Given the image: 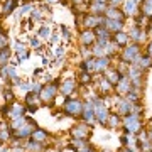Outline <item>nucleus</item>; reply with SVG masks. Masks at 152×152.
Masks as SVG:
<instances>
[{
  "mask_svg": "<svg viewBox=\"0 0 152 152\" xmlns=\"http://www.w3.org/2000/svg\"><path fill=\"white\" fill-rule=\"evenodd\" d=\"M125 130L129 132V134H137V132L140 130V120H139V115H130L125 118Z\"/></svg>",
  "mask_w": 152,
  "mask_h": 152,
  "instance_id": "1",
  "label": "nucleus"
},
{
  "mask_svg": "<svg viewBox=\"0 0 152 152\" xmlns=\"http://www.w3.org/2000/svg\"><path fill=\"white\" fill-rule=\"evenodd\" d=\"M64 110L66 113L71 115V117H76V115L83 113V103L80 100H68L64 105Z\"/></svg>",
  "mask_w": 152,
  "mask_h": 152,
  "instance_id": "2",
  "label": "nucleus"
},
{
  "mask_svg": "<svg viewBox=\"0 0 152 152\" xmlns=\"http://www.w3.org/2000/svg\"><path fill=\"white\" fill-rule=\"evenodd\" d=\"M95 117L100 124H105L108 120V110L102 102H95Z\"/></svg>",
  "mask_w": 152,
  "mask_h": 152,
  "instance_id": "3",
  "label": "nucleus"
},
{
  "mask_svg": "<svg viewBox=\"0 0 152 152\" xmlns=\"http://www.w3.org/2000/svg\"><path fill=\"white\" fill-rule=\"evenodd\" d=\"M83 118H85V122H90V124L95 120V103L86 102L83 105Z\"/></svg>",
  "mask_w": 152,
  "mask_h": 152,
  "instance_id": "4",
  "label": "nucleus"
},
{
  "mask_svg": "<svg viewBox=\"0 0 152 152\" xmlns=\"http://www.w3.org/2000/svg\"><path fill=\"white\" fill-rule=\"evenodd\" d=\"M135 58H139V44H134V46H130V48L125 49V53H124V63L135 61Z\"/></svg>",
  "mask_w": 152,
  "mask_h": 152,
  "instance_id": "5",
  "label": "nucleus"
},
{
  "mask_svg": "<svg viewBox=\"0 0 152 152\" xmlns=\"http://www.w3.org/2000/svg\"><path fill=\"white\" fill-rule=\"evenodd\" d=\"M56 90H58V88H56L54 83H53V85H46L39 95H41V98H42L44 102H49V100H53V98L56 96Z\"/></svg>",
  "mask_w": 152,
  "mask_h": 152,
  "instance_id": "6",
  "label": "nucleus"
},
{
  "mask_svg": "<svg viewBox=\"0 0 152 152\" xmlns=\"http://www.w3.org/2000/svg\"><path fill=\"white\" fill-rule=\"evenodd\" d=\"M117 90H118V93H129L132 90V81L129 76H122L120 78V81L117 83Z\"/></svg>",
  "mask_w": 152,
  "mask_h": 152,
  "instance_id": "7",
  "label": "nucleus"
},
{
  "mask_svg": "<svg viewBox=\"0 0 152 152\" xmlns=\"http://www.w3.org/2000/svg\"><path fill=\"white\" fill-rule=\"evenodd\" d=\"M88 135H90V130H88L86 125H76L73 129V137H76V139H85L86 140Z\"/></svg>",
  "mask_w": 152,
  "mask_h": 152,
  "instance_id": "8",
  "label": "nucleus"
},
{
  "mask_svg": "<svg viewBox=\"0 0 152 152\" xmlns=\"http://www.w3.org/2000/svg\"><path fill=\"white\" fill-rule=\"evenodd\" d=\"M105 15H107V19H110V20H124V14L118 10V9H115V7H110V9H107L105 10Z\"/></svg>",
  "mask_w": 152,
  "mask_h": 152,
  "instance_id": "9",
  "label": "nucleus"
},
{
  "mask_svg": "<svg viewBox=\"0 0 152 152\" xmlns=\"http://www.w3.org/2000/svg\"><path fill=\"white\" fill-rule=\"evenodd\" d=\"M22 113H24V107L19 103H10V108H9V115L7 117H10V118H19V117H22Z\"/></svg>",
  "mask_w": 152,
  "mask_h": 152,
  "instance_id": "10",
  "label": "nucleus"
},
{
  "mask_svg": "<svg viewBox=\"0 0 152 152\" xmlns=\"http://www.w3.org/2000/svg\"><path fill=\"white\" fill-rule=\"evenodd\" d=\"M105 26L108 31H113V32H120L124 29V20H110V19H105Z\"/></svg>",
  "mask_w": 152,
  "mask_h": 152,
  "instance_id": "11",
  "label": "nucleus"
},
{
  "mask_svg": "<svg viewBox=\"0 0 152 152\" xmlns=\"http://www.w3.org/2000/svg\"><path fill=\"white\" fill-rule=\"evenodd\" d=\"M110 66V58L108 56H102V58H98L96 59V63H95V71H103V69H107Z\"/></svg>",
  "mask_w": 152,
  "mask_h": 152,
  "instance_id": "12",
  "label": "nucleus"
},
{
  "mask_svg": "<svg viewBox=\"0 0 152 152\" xmlns=\"http://www.w3.org/2000/svg\"><path fill=\"white\" fill-rule=\"evenodd\" d=\"M102 19L100 17H96V15H88V17H85V24H86V27L88 29H96L100 24H102Z\"/></svg>",
  "mask_w": 152,
  "mask_h": 152,
  "instance_id": "13",
  "label": "nucleus"
},
{
  "mask_svg": "<svg viewBox=\"0 0 152 152\" xmlns=\"http://www.w3.org/2000/svg\"><path fill=\"white\" fill-rule=\"evenodd\" d=\"M81 41H83L85 46H90V44H93L96 41V36H95V32H93L91 29H88V31H85V32L81 34Z\"/></svg>",
  "mask_w": 152,
  "mask_h": 152,
  "instance_id": "14",
  "label": "nucleus"
},
{
  "mask_svg": "<svg viewBox=\"0 0 152 152\" xmlns=\"http://www.w3.org/2000/svg\"><path fill=\"white\" fill-rule=\"evenodd\" d=\"M75 81H73V80H68V81H64L63 83V85H61V90L59 91L63 93V95H66V96H69L71 93L75 91Z\"/></svg>",
  "mask_w": 152,
  "mask_h": 152,
  "instance_id": "15",
  "label": "nucleus"
},
{
  "mask_svg": "<svg viewBox=\"0 0 152 152\" xmlns=\"http://www.w3.org/2000/svg\"><path fill=\"white\" fill-rule=\"evenodd\" d=\"M32 132H34V127H32V125H26V127H20V129L15 132V135L20 137V139H26V137L32 135Z\"/></svg>",
  "mask_w": 152,
  "mask_h": 152,
  "instance_id": "16",
  "label": "nucleus"
},
{
  "mask_svg": "<svg viewBox=\"0 0 152 152\" xmlns=\"http://www.w3.org/2000/svg\"><path fill=\"white\" fill-rule=\"evenodd\" d=\"M135 12H137L135 0H125V15H134Z\"/></svg>",
  "mask_w": 152,
  "mask_h": 152,
  "instance_id": "17",
  "label": "nucleus"
},
{
  "mask_svg": "<svg viewBox=\"0 0 152 152\" xmlns=\"http://www.w3.org/2000/svg\"><path fill=\"white\" fill-rule=\"evenodd\" d=\"M107 80H108L112 85H117V83L120 81V78H122V75H120V71H117V69H112V71H108L107 73V76H105Z\"/></svg>",
  "mask_w": 152,
  "mask_h": 152,
  "instance_id": "18",
  "label": "nucleus"
},
{
  "mask_svg": "<svg viewBox=\"0 0 152 152\" xmlns=\"http://www.w3.org/2000/svg\"><path fill=\"white\" fill-rule=\"evenodd\" d=\"M91 10L95 12V14H105L107 5H105V2H102V0H95L91 4Z\"/></svg>",
  "mask_w": 152,
  "mask_h": 152,
  "instance_id": "19",
  "label": "nucleus"
},
{
  "mask_svg": "<svg viewBox=\"0 0 152 152\" xmlns=\"http://www.w3.org/2000/svg\"><path fill=\"white\" fill-rule=\"evenodd\" d=\"M127 41H129V36H127V34H124L122 31H120V32H115L113 42L117 44V46H125V44H127Z\"/></svg>",
  "mask_w": 152,
  "mask_h": 152,
  "instance_id": "20",
  "label": "nucleus"
},
{
  "mask_svg": "<svg viewBox=\"0 0 152 152\" xmlns=\"http://www.w3.org/2000/svg\"><path fill=\"white\" fill-rule=\"evenodd\" d=\"M9 58H10V51H9V48H2L0 49V66H7L9 64Z\"/></svg>",
  "mask_w": 152,
  "mask_h": 152,
  "instance_id": "21",
  "label": "nucleus"
},
{
  "mask_svg": "<svg viewBox=\"0 0 152 152\" xmlns=\"http://www.w3.org/2000/svg\"><path fill=\"white\" fill-rule=\"evenodd\" d=\"M134 41H140V39H144L145 37V32L144 31H140V27H132V31H130V34H129Z\"/></svg>",
  "mask_w": 152,
  "mask_h": 152,
  "instance_id": "22",
  "label": "nucleus"
},
{
  "mask_svg": "<svg viewBox=\"0 0 152 152\" xmlns=\"http://www.w3.org/2000/svg\"><path fill=\"white\" fill-rule=\"evenodd\" d=\"M142 14L147 17H152V0H144L142 2Z\"/></svg>",
  "mask_w": 152,
  "mask_h": 152,
  "instance_id": "23",
  "label": "nucleus"
},
{
  "mask_svg": "<svg viewBox=\"0 0 152 152\" xmlns=\"http://www.w3.org/2000/svg\"><path fill=\"white\" fill-rule=\"evenodd\" d=\"M15 5H17V0H7L5 5H4V15L12 14V12H14V9H15Z\"/></svg>",
  "mask_w": 152,
  "mask_h": 152,
  "instance_id": "24",
  "label": "nucleus"
},
{
  "mask_svg": "<svg viewBox=\"0 0 152 152\" xmlns=\"http://www.w3.org/2000/svg\"><path fill=\"white\" fill-rule=\"evenodd\" d=\"M95 63H96V59H86L81 64V68L85 69V73H88V71H95Z\"/></svg>",
  "mask_w": 152,
  "mask_h": 152,
  "instance_id": "25",
  "label": "nucleus"
},
{
  "mask_svg": "<svg viewBox=\"0 0 152 152\" xmlns=\"http://www.w3.org/2000/svg\"><path fill=\"white\" fill-rule=\"evenodd\" d=\"M110 88H112V83L108 81V80H107V78H102V80H100V90H102V91L103 93H108L110 91Z\"/></svg>",
  "mask_w": 152,
  "mask_h": 152,
  "instance_id": "26",
  "label": "nucleus"
},
{
  "mask_svg": "<svg viewBox=\"0 0 152 152\" xmlns=\"http://www.w3.org/2000/svg\"><path fill=\"white\" fill-rule=\"evenodd\" d=\"M46 137H48V134L42 132V130H34L32 132V139H34V140H37V142H42Z\"/></svg>",
  "mask_w": 152,
  "mask_h": 152,
  "instance_id": "27",
  "label": "nucleus"
},
{
  "mask_svg": "<svg viewBox=\"0 0 152 152\" xmlns=\"http://www.w3.org/2000/svg\"><path fill=\"white\" fill-rule=\"evenodd\" d=\"M93 54L98 56V58H102V56H107V51H105L103 46H100V44H96L95 46V49H93Z\"/></svg>",
  "mask_w": 152,
  "mask_h": 152,
  "instance_id": "28",
  "label": "nucleus"
},
{
  "mask_svg": "<svg viewBox=\"0 0 152 152\" xmlns=\"http://www.w3.org/2000/svg\"><path fill=\"white\" fill-rule=\"evenodd\" d=\"M130 112H132V103H129V102L120 103V113H130Z\"/></svg>",
  "mask_w": 152,
  "mask_h": 152,
  "instance_id": "29",
  "label": "nucleus"
},
{
  "mask_svg": "<svg viewBox=\"0 0 152 152\" xmlns=\"http://www.w3.org/2000/svg\"><path fill=\"white\" fill-rule=\"evenodd\" d=\"M27 149H29V151H32V152H39L41 149H42V145H41L37 140H36V142H29V144H27Z\"/></svg>",
  "mask_w": 152,
  "mask_h": 152,
  "instance_id": "30",
  "label": "nucleus"
},
{
  "mask_svg": "<svg viewBox=\"0 0 152 152\" xmlns=\"http://www.w3.org/2000/svg\"><path fill=\"white\" fill-rule=\"evenodd\" d=\"M15 122H14V129H20V127H24L26 125V122H27V118H24V117H19V118H14Z\"/></svg>",
  "mask_w": 152,
  "mask_h": 152,
  "instance_id": "31",
  "label": "nucleus"
},
{
  "mask_svg": "<svg viewBox=\"0 0 152 152\" xmlns=\"http://www.w3.org/2000/svg\"><path fill=\"white\" fill-rule=\"evenodd\" d=\"M108 120H110V127H117L120 124V118L117 115H108Z\"/></svg>",
  "mask_w": 152,
  "mask_h": 152,
  "instance_id": "32",
  "label": "nucleus"
},
{
  "mask_svg": "<svg viewBox=\"0 0 152 152\" xmlns=\"http://www.w3.org/2000/svg\"><path fill=\"white\" fill-rule=\"evenodd\" d=\"M39 36L44 37V39H48L49 36H51V29H49V27H42L41 31H39Z\"/></svg>",
  "mask_w": 152,
  "mask_h": 152,
  "instance_id": "33",
  "label": "nucleus"
},
{
  "mask_svg": "<svg viewBox=\"0 0 152 152\" xmlns=\"http://www.w3.org/2000/svg\"><path fill=\"white\" fill-rule=\"evenodd\" d=\"M7 75L10 76L12 80H14V78H17V73H15V68H14V66H9V64H7Z\"/></svg>",
  "mask_w": 152,
  "mask_h": 152,
  "instance_id": "34",
  "label": "nucleus"
},
{
  "mask_svg": "<svg viewBox=\"0 0 152 152\" xmlns=\"http://www.w3.org/2000/svg\"><path fill=\"white\" fill-rule=\"evenodd\" d=\"M4 98L5 100H14V93L10 91V88H5L4 90Z\"/></svg>",
  "mask_w": 152,
  "mask_h": 152,
  "instance_id": "35",
  "label": "nucleus"
},
{
  "mask_svg": "<svg viewBox=\"0 0 152 152\" xmlns=\"http://www.w3.org/2000/svg\"><path fill=\"white\" fill-rule=\"evenodd\" d=\"M31 10H32V5H24L20 10H19V15H24V14H27V12H31Z\"/></svg>",
  "mask_w": 152,
  "mask_h": 152,
  "instance_id": "36",
  "label": "nucleus"
},
{
  "mask_svg": "<svg viewBox=\"0 0 152 152\" xmlns=\"http://www.w3.org/2000/svg\"><path fill=\"white\" fill-rule=\"evenodd\" d=\"M80 80H81V83H88V81H91V76L88 75V73H83Z\"/></svg>",
  "mask_w": 152,
  "mask_h": 152,
  "instance_id": "37",
  "label": "nucleus"
},
{
  "mask_svg": "<svg viewBox=\"0 0 152 152\" xmlns=\"http://www.w3.org/2000/svg\"><path fill=\"white\" fill-rule=\"evenodd\" d=\"M2 48H7V37L4 34H0V49Z\"/></svg>",
  "mask_w": 152,
  "mask_h": 152,
  "instance_id": "38",
  "label": "nucleus"
},
{
  "mask_svg": "<svg viewBox=\"0 0 152 152\" xmlns=\"http://www.w3.org/2000/svg\"><path fill=\"white\" fill-rule=\"evenodd\" d=\"M32 17H34V19H41V17H42V14H41V10H34L32 12Z\"/></svg>",
  "mask_w": 152,
  "mask_h": 152,
  "instance_id": "39",
  "label": "nucleus"
},
{
  "mask_svg": "<svg viewBox=\"0 0 152 152\" xmlns=\"http://www.w3.org/2000/svg\"><path fill=\"white\" fill-rule=\"evenodd\" d=\"M147 56H149V58L152 59V42L149 44V48H147Z\"/></svg>",
  "mask_w": 152,
  "mask_h": 152,
  "instance_id": "40",
  "label": "nucleus"
},
{
  "mask_svg": "<svg viewBox=\"0 0 152 152\" xmlns=\"http://www.w3.org/2000/svg\"><path fill=\"white\" fill-rule=\"evenodd\" d=\"M31 44H32L34 48H39V41H37L36 37H34V39H31Z\"/></svg>",
  "mask_w": 152,
  "mask_h": 152,
  "instance_id": "41",
  "label": "nucleus"
},
{
  "mask_svg": "<svg viewBox=\"0 0 152 152\" xmlns=\"http://www.w3.org/2000/svg\"><path fill=\"white\" fill-rule=\"evenodd\" d=\"M63 53H64V51H63V48H56V51H54V54H56V56H61Z\"/></svg>",
  "mask_w": 152,
  "mask_h": 152,
  "instance_id": "42",
  "label": "nucleus"
},
{
  "mask_svg": "<svg viewBox=\"0 0 152 152\" xmlns=\"http://www.w3.org/2000/svg\"><path fill=\"white\" fill-rule=\"evenodd\" d=\"M122 2H124V0H112V4H113V5H118V4H122Z\"/></svg>",
  "mask_w": 152,
  "mask_h": 152,
  "instance_id": "43",
  "label": "nucleus"
},
{
  "mask_svg": "<svg viewBox=\"0 0 152 152\" xmlns=\"http://www.w3.org/2000/svg\"><path fill=\"white\" fill-rule=\"evenodd\" d=\"M12 152H24V151H22L20 147H15V149H14V151H12Z\"/></svg>",
  "mask_w": 152,
  "mask_h": 152,
  "instance_id": "44",
  "label": "nucleus"
},
{
  "mask_svg": "<svg viewBox=\"0 0 152 152\" xmlns=\"http://www.w3.org/2000/svg\"><path fill=\"white\" fill-rule=\"evenodd\" d=\"M0 152H9V151H7V149H0Z\"/></svg>",
  "mask_w": 152,
  "mask_h": 152,
  "instance_id": "45",
  "label": "nucleus"
},
{
  "mask_svg": "<svg viewBox=\"0 0 152 152\" xmlns=\"http://www.w3.org/2000/svg\"><path fill=\"white\" fill-rule=\"evenodd\" d=\"M149 137H151V140H152V130H151V132H149Z\"/></svg>",
  "mask_w": 152,
  "mask_h": 152,
  "instance_id": "46",
  "label": "nucleus"
},
{
  "mask_svg": "<svg viewBox=\"0 0 152 152\" xmlns=\"http://www.w3.org/2000/svg\"><path fill=\"white\" fill-rule=\"evenodd\" d=\"M124 152H132V151H130V149H125V151H124Z\"/></svg>",
  "mask_w": 152,
  "mask_h": 152,
  "instance_id": "47",
  "label": "nucleus"
},
{
  "mask_svg": "<svg viewBox=\"0 0 152 152\" xmlns=\"http://www.w3.org/2000/svg\"><path fill=\"white\" fill-rule=\"evenodd\" d=\"M48 2H58V0H48Z\"/></svg>",
  "mask_w": 152,
  "mask_h": 152,
  "instance_id": "48",
  "label": "nucleus"
},
{
  "mask_svg": "<svg viewBox=\"0 0 152 152\" xmlns=\"http://www.w3.org/2000/svg\"><path fill=\"white\" fill-rule=\"evenodd\" d=\"M0 149H2V142H0Z\"/></svg>",
  "mask_w": 152,
  "mask_h": 152,
  "instance_id": "49",
  "label": "nucleus"
},
{
  "mask_svg": "<svg viewBox=\"0 0 152 152\" xmlns=\"http://www.w3.org/2000/svg\"><path fill=\"white\" fill-rule=\"evenodd\" d=\"M135 2H140V0H135Z\"/></svg>",
  "mask_w": 152,
  "mask_h": 152,
  "instance_id": "50",
  "label": "nucleus"
},
{
  "mask_svg": "<svg viewBox=\"0 0 152 152\" xmlns=\"http://www.w3.org/2000/svg\"><path fill=\"white\" fill-rule=\"evenodd\" d=\"M75 2H80V0H75Z\"/></svg>",
  "mask_w": 152,
  "mask_h": 152,
  "instance_id": "51",
  "label": "nucleus"
},
{
  "mask_svg": "<svg viewBox=\"0 0 152 152\" xmlns=\"http://www.w3.org/2000/svg\"><path fill=\"white\" fill-rule=\"evenodd\" d=\"M102 2H105V0H102Z\"/></svg>",
  "mask_w": 152,
  "mask_h": 152,
  "instance_id": "52",
  "label": "nucleus"
},
{
  "mask_svg": "<svg viewBox=\"0 0 152 152\" xmlns=\"http://www.w3.org/2000/svg\"><path fill=\"white\" fill-rule=\"evenodd\" d=\"M147 152H151V151H147Z\"/></svg>",
  "mask_w": 152,
  "mask_h": 152,
  "instance_id": "53",
  "label": "nucleus"
}]
</instances>
